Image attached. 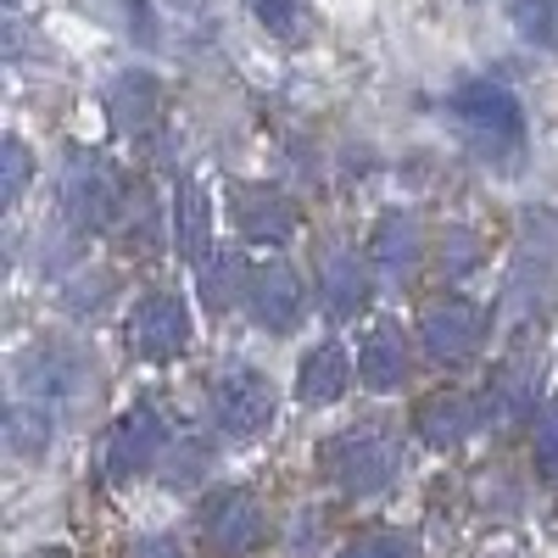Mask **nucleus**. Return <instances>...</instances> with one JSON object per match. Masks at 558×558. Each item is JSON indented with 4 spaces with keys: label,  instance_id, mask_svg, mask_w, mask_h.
<instances>
[{
    "label": "nucleus",
    "instance_id": "f257e3e1",
    "mask_svg": "<svg viewBox=\"0 0 558 558\" xmlns=\"http://www.w3.org/2000/svg\"><path fill=\"white\" fill-rule=\"evenodd\" d=\"M324 475H330L347 497H375L397 481V441L380 430H341L336 441H324Z\"/></svg>",
    "mask_w": 558,
    "mask_h": 558
},
{
    "label": "nucleus",
    "instance_id": "f03ea898",
    "mask_svg": "<svg viewBox=\"0 0 558 558\" xmlns=\"http://www.w3.org/2000/svg\"><path fill=\"white\" fill-rule=\"evenodd\" d=\"M447 107L463 123V134H475L481 146H520L525 134V112L514 101V89H502L492 78H463L447 96Z\"/></svg>",
    "mask_w": 558,
    "mask_h": 558
},
{
    "label": "nucleus",
    "instance_id": "7ed1b4c3",
    "mask_svg": "<svg viewBox=\"0 0 558 558\" xmlns=\"http://www.w3.org/2000/svg\"><path fill=\"white\" fill-rule=\"evenodd\" d=\"M118 179L101 157H84L73 151L68 168H62V213L73 229H107L118 218Z\"/></svg>",
    "mask_w": 558,
    "mask_h": 558
},
{
    "label": "nucleus",
    "instance_id": "20e7f679",
    "mask_svg": "<svg viewBox=\"0 0 558 558\" xmlns=\"http://www.w3.org/2000/svg\"><path fill=\"white\" fill-rule=\"evenodd\" d=\"M418 341H425V352L436 363H463L486 341V313L475 302H463V296H441V302H430L425 313H418Z\"/></svg>",
    "mask_w": 558,
    "mask_h": 558
},
{
    "label": "nucleus",
    "instance_id": "39448f33",
    "mask_svg": "<svg viewBox=\"0 0 558 558\" xmlns=\"http://www.w3.org/2000/svg\"><path fill=\"white\" fill-rule=\"evenodd\" d=\"M213 408H218V425L229 436L252 441L274 425V386L257 375V368H223L218 386H213Z\"/></svg>",
    "mask_w": 558,
    "mask_h": 558
},
{
    "label": "nucleus",
    "instance_id": "423d86ee",
    "mask_svg": "<svg viewBox=\"0 0 558 558\" xmlns=\"http://www.w3.org/2000/svg\"><path fill=\"white\" fill-rule=\"evenodd\" d=\"M196 525H202V542L213 553L241 558V553H252L263 542V508H257L252 492H218V497H207Z\"/></svg>",
    "mask_w": 558,
    "mask_h": 558
},
{
    "label": "nucleus",
    "instance_id": "0eeeda50",
    "mask_svg": "<svg viewBox=\"0 0 558 558\" xmlns=\"http://www.w3.org/2000/svg\"><path fill=\"white\" fill-rule=\"evenodd\" d=\"M184 341H191V313H184L179 296L157 291L134 307L129 318V352L134 357H146V363H162L173 352H184Z\"/></svg>",
    "mask_w": 558,
    "mask_h": 558
},
{
    "label": "nucleus",
    "instance_id": "6e6552de",
    "mask_svg": "<svg viewBox=\"0 0 558 558\" xmlns=\"http://www.w3.org/2000/svg\"><path fill=\"white\" fill-rule=\"evenodd\" d=\"M162 447H168V430H162V418H157L151 408L123 413V418H118V430H112V447H107V470H112V481L146 475Z\"/></svg>",
    "mask_w": 558,
    "mask_h": 558
},
{
    "label": "nucleus",
    "instance_id": "1a4fd4ad",
    "mask_svg": "<svg viewBox=\"0 0 558 558\" xmlns=\"http://www.w3.org/2000/svg\"><path fill=\"white\" fill-rule=\"evenodd\" d=\"M246 302H252V318L263 324V330H296L302 324V286H296V274L279 263V257H268L257 274H252V291H246Z\"/></svg>",
    "mask_w": 558,
    "mask_h": 558
},
{
    "label": "nucleus",
    "instance_id": "9d476101",
    "mask_svg": "<svg viewBox=\"0 0 558 558\" xmlns=\"http://www.w3.org/2000/svg\"><path fill=\"white\" fill-rule=\"evenodd\" d=\"M475 425H481V402L470 391H430L413 408V430L430 447H458L463 436H475Z\"/></svg>",
    "mask_w": 558,
    "mask_h": 558
},
{
    "label": "nucleus",
    "instance_id": "9b49d317",
    "mask_svg": "<svg viewBox=\"0 0 558 558\" xmlns=\"http://www.w3.org/2000/svg\"><path fill=\"white\" fill-rule=\"evenodd\" d=\"M229 202H235V223L246 229L252 241H291L296 235V207L279 196V191H257V184H235L229 191Z\"/></svg>",
    "mask_w": 558,
    "mask_h": 558
},
{
    "label": "nucleus",
    "instance_id": "f8f14e48",
    "mask_svg": "<svg viewBox=\"0 0 558 558\" xmlns=\"http://www.w3.org/2000/svg\"><path fill=\"white\" fill-rule=\"evenodd\" d=\"M347 380H352L347 347H341V341H318V347L302 357V368H296V397L313 402V408H324V402H336V397L347 391Z\"/></svg>",
    "mask_w": 558,
    "mask_h": 558
},
{
    "label": "nucleus",
    "instance_id": "ddd939ff",
    "mask_svg": "<svg viewBox=\"0 0 558 558\" xmlns=\"http://www.w3.org/2000/svg\"><path fill=\"white\" fill-rule=\"evenodd\" d=\"M357 380L368 391H397L408 380V347H402V336L391 330V324H380V330L363 336V347H357Z\"/></svg>",
    "mask_w": 558,
    "mask_h": 558
},
{
    "label": "nucleus",
    "instance_id": "4468645a",
    "mask_svg": "<svg viewBox=\"0 0 558 558\" xmlns=\"http://www.w3.org/2000/svg\"><path fill=\"white\" fill-rule=\"evenodd\" d=\"M173 246L184 263H207L213 246V213H207V191L196 179H184L173 191Z\"/></svg>",
    "mask_w": 558,
    "mask_h": 558
},
{
    "label": "nucleus",
    "instance_id": "2eb2a0df",
    "mask_svg": "<svg viewBox=\"0 0 558 558\" xmlns=\"http://www.w3.org/2000/svg\"><path fill=\"white\" fill-rule=\"evenodd\" d=\"M107 107H112V118L134 134V129H146L151 118H157V107H162V96H157V78L151 73H123L112 89H107Z\"/></svg>",
    "mask_w": 558,
    "mask_h": 558
},
{
    "label": "nucleus",
    "instance_id": "dca6fc26",
    "mask_svg": "<svg viewBox=\"0 0 558 558\" xmlns=\"http://www.w3.org/2000/svg\"><path fill=\"white\" fill-rule=\"evenodd\" d=\"M363 302H368L363 263L357 257H330L324 263V307H330V318H352Z\"/></svg>",
    "mask_w": 558,
    "mask_h": 558
},
{
    "label": "nucleus",
    "instance_id": "f3484780",
    "mask_svg": "<svg viewBox=\"0 0 558 558\" xmlns=\"http://www.w3.org/2000/svg\"><path fill=\"white\" fill-rule=\"evenodd\" d=\"M368 257H375L380 268H391V274H402V268L418 257V229H413V218H402V213L380 218V223H375V241H368Z\"/></svg>",
    "mask_w": 558,
    "mask_h": 558
},
{
    "label": "nucleus",
    "instance_id": "a211bd4d",
    "mask_svg": "<svg viewBox=\"0 0 558 558\" xmlns=\"http://www.w3.org/2000/svg\"><path fill=\"white\" fill-rule=\"evenodd\" d=\"M508 23L520 28V39L558 51V0H508Z\"/></svg>",
    "mask_w": 558,
    "mask_h": 558
},
{
    "label": "nucleus",
    "instance_id": "6ab92c4d",
    "mask_svg": "<svg viewBox=\"0 0 558 558\" xmlns=\"http://www.w3.org/2000/svg\"><path fill=\"white\" fill-rule=\"evenodd\" d=\"M68 386H73V368L57 363V347H39V352L23 357V391H34L39 402L45 397H62Z\"/></svg>",
    "mask_w": 558,
    "mask_h": 558
},
{
    "label": "nucleus",
    "instance_id": "aec40b11",
    "mask_svg": "<svg viewBox=\"0 0 558 558\" xmlns=\"http://www.w3.org/2000/svg\"><path fill=\"white\" fill-rule=\"evenodd\" d=\"M7 436H12V452H23V458L45 452V447H51V413L17 402V408L7 413Z\"/></svg>",
    "mask_w": 558,
    "mask_h": 558
},
{
    "label": "nucleus",
    "instance_id": "412c9836",
    "mask_svg": "<svg viewBox=\"0 0 558 558\" xmlns=\"http://www.w3.org/2000/svg\"><path fill=\"white\" fill-rule=\"evenodd\" d=\"M0 162H7V179H0V202L17 207L23 184H28V151H23V140H7V146H0Z\"/></svg>",
    "mask_w": 558,
    "mask_h": 558
},
{
    "label": "nucleus",
    "instance_id": "4be33fe9",
    "mask_svg": "<svg viewBox=\"0 0 558 558\" xmlns=\"http://www.w3.org/2000/svg\"><path fill=\"white\" fill-rule=\"evenodd\" d=\"M252 12H257V23H263L268 34H286V39H291V28H296V0H252Z\"/></svg>",
    "mask_w": 558,
    "mask_h": 558
},
{
    "label": "nucleus",
    "instance_id": "5701e85b",
    "mask_svg": "<svg viewBox=\"0 0 558 558\" xmlns=\"http://www.w3.org/2000/svg\"><path fill=\"white\" fill-rule=\"evenodd\" d=\"M235 286H241V263H223L207 274V302L223 313V307H235Z\"/></svg>",
    "mask_w": 558,
    "mask_h": 558
},
{
    "label": "nucleus",
    "instance_id": "b1692460",
    "mask_svg": "<svg viewBox=\"0 0 558 558\" xmlns=\"http://www.w3.org/2000/svg\"><path fill=\"white\" fill-rule=\"evenodd\" d=\"M341 558H413V547H408L402 536H368V542L347 547Z\"/></svg>",
    "mask_w": 558,
    "mask_h": 558
},
{
    "label": "nucleus",
    "instance_id": "393cba45",
    "mask_svg": "<svg viewBox=\"0 0 558 558\" xmlns=\"http://www.w3.org/2000/svg\"><path fill=\"white\" fill-rule=\"evenodd\" d=\"M134 558H179V553H173L168 542H140V547H134Z\"/></svg>",
    "mask_w": 558,
    "mask_h": 558
}]
</instances>
